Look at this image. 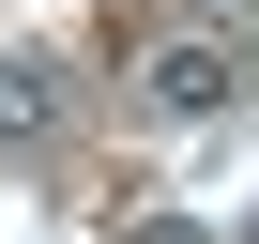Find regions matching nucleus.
<instances>
[{
    "mask_svg": "<svg viewBox=\"0 0 259 244\" xmlns=\"http://www.w3.org/2000/svg\"><path fill=\"white\" fill-rule=\"evenodd\" d=\"M138 107H153V122L244 107V46H229V31H153V46H138Z\"/></svg>",
    "mask_w": 259,
    "mask_h": 244,
    "instance_id": "nucleus-1",
    "label": "nucleus"
},
{
    "mask_svg": "<svg viewBox=\"0 0 259 244\" xmlns=\"http://www.w3.org/2000/svg\"><path fill=\"white\" fill-rule=\"evenodd\" d=\"M61 122H76V76L31 61V46H0V153H46Z\"/></svg>",
    "mask_w": 259,
    "mask_h": 244,
    "instance_id": "nucleus-2",
    "label": "nucleus"
},
{
    "mask_svg": "<svg viewBox=\"0 0 259 244\" xmlns=\"http://www.w3.org/2000/svg\"><path fill=\"white\" fill-rule=\"evenodd\" d=\"M138 244H198V229H183V214H153V229H138Z\"/></svg>",
    "mask_w": 259,
    "mask_h": 244,
    "instance_id": "nucleus-3",
    "label": "nucleus"
}]
</instances>
